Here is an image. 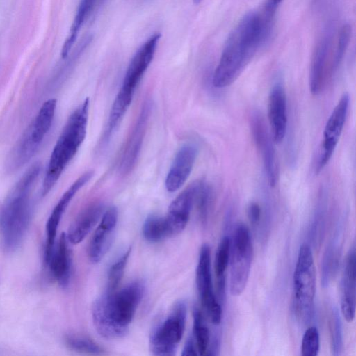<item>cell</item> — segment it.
<instances>
[{
  "label": "cell",
  "instance_id": "cell-1",
  "mask_svg": "<svg viewBox=\"0 0 356 356\" xmlns=\"http://www.w3.org/2000/svg\"><path fill=\"white\" fill-rule=\"evenodd\" d=\"M264 45L261 16L246 13L229 35L213 76L215 88L231 85L240 75L257 50Z\"/></svg>",
  "mask_w": 356,
  "mask_h": 356
},
{
  "label": "cell",
  "instance_id": "cell-2",
  "mask_svg": "<svg viewBox=\"0 0 356 356\" xmlns=\"http://www.w3.org/2000/svg\"><path fill=\"white\" fill-rule=\"evenodd\" d=\"M144 293V283L138 280L118 291H106L99 297L92 312L93 323L99 334L107 339L124 336Z\"/></svg>",
  "mask_w": 356,
  "mask_h": 356
},
{
  "label": "cell",
  "instance_id": "cell-3",
  "mask_svg": "<svg viewBox=\"0 0 356 356\" xmlns=\"http://www.w3.org/2000/svg\"><path fill=\"white\" fill-rule=\"evenodd\" d=\"M40 171L35 163L27 170L6 199L0 210V232L8 251L20 245L31 217V191Z\"/></svg>",
  "mask_w": 356,
  "mask_h": 356
},
{
  "label": "cell",
  "instance_id": "cell-4",
  "mask_svg": "<svg viewBox=\"0 0 356 356\" xmlns=\"http://www.w3.org/2000/svg\"><path fill=\"white\" fill-rule=\"evenodd\" d=\"M90 101L85 99L69 117L53 149L42 184L46 195L76 154L86 136Z\"/></svg>",
  "mask_w": 356,
  "mask_h": 356
},
{
  "label": "cell",
  "instance_id": "cell-5",
  "mask_svg": "<svg viewBox=\"0 0 356 356\" xmlns=\"http://www.w3.org/2000/svg\"><path fill=\"white\" fill-rule=\"evenodd\" d=\"M293 284L295 313L301 321L306 323L312 318L316 293L315 264L307 244H302L300 248Z\"/></svg>",
  "mask_w": 356,
  "mask_h": 356
},
{
  "label": "cell",
  "instance_id": "cell-6",
  "mask_svg": "<svg viewBox=\"0 0 356 356\" xmlns=\"http://www.w3.org/2000/svg\"><path fill=\"white\" fill-rule=\"evenodd\" d=\"M186 305L179 300L168 316L156 325L150 333L149 348L154 355H174L183 337L186 321Z\"/></svg>",
  "mask_w": 356,
  "mask_h": 356
},
{
  "label": "cell",
  "instance_id": "cell-7",
  "mask_svg": "<svg viewBox=\"0 0 356 356\" xmlns=\"http://www.w3.org/2000/svg\"><path fill=\"white\" fill-rule=\"evenodd\" d=\"M56 107V100L49 99L40 108L37 116L14 148L9 158L11 168H18L35 154L49 131Z\"/></svg>",
  "mask_w": 356,
  "mask_h": 356
},
{
  "label": "cell",
  "instance_id": "cell-8",
  "mask_svg": "<svg viewBox=\"0 0 356 356\" xmlns=\"http://www.w3.org/2000/svg\"><path fill=\"white\" fill-rule=\"evenodd\" d=\"M161 37L160 33L152 34L134 55L125 72L121 88L113 103L117 107L124 111L128 110L135 90L154 58Z\"/></svg>",
  "mask_w": 356,
  "mask_h": 356
},
{
  "label": "cell",
  "instance_id": "cell-9",
  "mask_svg": "<svg viewBox=\"0 0 356 356\" xmlns=\"http://www.w3.org/2000/svg\"><path fill=\"white\" fill-rule=\"evenodd\" d=\"M253 248L248 227L243 224L236 227L230 241V293L239 296L244 291L250 275Z\"/></svg>",
  "mask_w": 356,
  "mask_h": 356
},
{
  "label": "cell",
  "instance_id": "cell-10",
  "mask_svg": "<svg viewBox=\"0 0 356 356\" xmlns=\"http://www.w3.org/2000/svg\"><path fill=\"white\" fill-rule=\"evenodd\" d=\"M196 284L201 305L211 323L218 325L222 318L220 302L213 289L211 270V250L207 243L202 245L196 268Z\"/></svg>",
  "mask_w": 356,
  "mask_h": 356
},
{
  "label": "cell",
  "instance_id": "cell-11",
  "mask_svg": "<svg viewBox=\"0 0 356 356\" xmlns=\"http://www.w3.org/2000/svg\"><path fill=\"white\" fill-rule=\"evenodd\" d=\"M350 97L343 94L334 108L323 131V140L316 163V172H320L327 164L343 131L348 115Z\"/></svg>",
  "mask_w": 356,
  "mask_h": 356
},
{
  "label": "cell",
  "instance_id": "cell-12",
  "mask_svg": "<svg viewBox=\"0 0 356 356\" xmlns=\"http://www.w3.org/2000/svg\"><path fill=\"white\" fill-rule=\"evenodd\" d=\"M250 129L257 148L261 154L269 185L274 187L278 178V168L274 142L264 118L254 112L250 118Z\"/></svg>",
  "mask_w": 356,
  "mask_h": 356
},
{
  "label": "cell",
  "instance_id": "cell-13",
  "mask_svg": "<svg viewBox=\"0 0 356 356\" xmlns=\"http://www.w3.org/2000/svg\"><path fill=\"white\" fill-rule=\"evenodd\" d=\"M94 171L89 170L80 176L64 193L52 210L46 224L44 261L47 264L55 247V239L62 216L76 193L92 177Z\"/></svg>",
  "mask_w": 356,
  "mask_h": 356
},
{
  "label": "cell",
  "instance_id": "cell-14",
  "mask_svg": "<svg viewBox=\"0 0 356 356\" xmlns=\"http://www.w3.org/2000/svg\"><path fill=\"white\" fill-rule=\"evenodd\" d=\"M118 211L111 206L104 211L88 245V255L93 264L99 263L109 250L117 227Z\"/></svg>",
  "mask_w": 356,
  "mask_h": 356
},
{
  "label": "cell",
  "instance_id": "cell-15",
  "mask_svg": "<svg viewBox=\"0 0 356 356\" xmlns=\"http://www.w3.org/2000/svg\"><path fill=\"white\" fill-rule=\"evenodd\" d=\"M268 118L270 133L275 144L280 143L287 129V99L284 87L281 82L272 87L268 103Z\"/></svg>",
  "mask_w": 356,
  "mask_h": 356
},
{
  "label": "cell",
  "instance_id": "cell-16",
  "mask_svg": "<svg viewBox=\"0 0 356 356\" xmlns=\"http://www.w3.org/2000/svg\"><path fill=\"white\" fill-rule=\"evenodd\" d=\"M151 110V102L146 101L140 110L136 124L122 153L120 170L124 175L129 173L135 166L146 133Z\"/></svg>",
  "mask_w": 356,
  "mask_h": 356
},
{
  "label": "cell",
  "instance_id": "cell-17",
  "mask_svg": "<svg viewBox=\"0 0 356 356\" xmlns=\"http://www.w3.org/2000/svg\"><path fill=\"white\" fill-rule=\"evenodd\" d=\"M198 149L193 143L184 144L177 152L165 179V188L172 193L188 179L195 164Z\"/></svg>",
  "mask_w": 356,
  "mask_h": 356
},
{
  "label": "cell",
  "instance_id": "cell-18",
  "mask_svg": "<svg viewBox=\"0 0 356 356\" xmlns=\"http://www.w3.org/2000/svg\"><path fill=\"white\" fill-rule=\"evenodd\" d=\"M197 181L179 193L171 202L165 220L170 236L181 233L186 227L194 204Z\"/></svg>",
  "mask_w": 356,
  "mask_h": 356
},
{
  "label": "cell",
  "instance_id": "cell-19",
  "mask_svg": "<svg viewBox=\"0 0 356 356\" xmlns=\"http://www.w3.org/2000/svg\"><path fill=\"white\" fill-rule=\"evenodd\" d=\"M355 250L347 254L341 281V308L347 322H352L355 314Z\"/></svg>",
  "mask_w": 356,
  "mask_h": 356
},
{
  "label": "cell",
  "instance_id": "cell-20",
  "mask_svg": "<svg viewBox=\"0 0 356 356\" xmlns=\"http://www.w3.org/2000/svg\"><path fill=\"white\" fill-rule=\"evenodd\" d=\"M65 233H62L47 264L50 272L63 288L68 286L72 272V257Z\"/></svg>",
  "mask_w": 356,
  "mask_h": 356
},
{
  "label": "cell",
  "instance_id": "cell-21",
  "mask_svg": "<svg viewBox=\"0 0 356 356\" xmlns=\"http://www.w3.org/2000/svg\"><path fill=\"white\" fill-rule=\"evenodd\" d=\"M104 211V206L100 202L93 203L84 209L69 227L66 234L69 243H81L102 218Z\"/></svg>",
  "mask_w": 356,
  "mask_h": 356
},
{
  "label": "cell",
  "instance_id": "cell-22",
  "mask_svg": "<svg viewBox=\"0 0 356 356\" xmlns=\"http://www.w3.org/2000/svg\"><path fill=\"white\" fill-rule=\"evenodd\" d=\"M329 45L328 38H323L318 43L312 56L309 86L310 92L314 95H318L323 91L328 80L327 62Z\"/></svg>",
  "mask_w": 356,
  "mask_h": 356
},
{
  "label": "cell",
  "instance_id": "cell-23",
  "mask_svg": "<svg viewBox=\"0 0 356 356\" xmlns=\"http://www.w3.org/2000/svg\"><path fill=\"white\" fill-rule=\"evenodd\" d=\"M95 2V0H81L68 36L62 48L61 56L63 58H65L68 56L73 47L79 33L86 18L90 15Z\"/></svg>",
  "mask_w": 356,
  "mask_h": 356
},
{
  "label": "cell",
  "instance_id": "cell-24",
  "mask_svg": "<svg viewBox=\"0 0 356 356\" xmlns=\"http://www.w3.org/2000/svg\"><path fill=\"white\" fill-rule=\"evenodd\" d=\"M143 235L152 243L160 242L170 237L165 218L154 214L149 216L143 225Z\"/></svg>",
  "mask_w": 356,
  "mask_h": 356
},
{
  "label": "cell",
  "instance_id": "cell-25",
  "mask_svg": "<svg viewBox=\"0 0 356 356\" xmlns=\"http://www.w3.org/2000/svg\"><path fill=\"white\" fill-rule=\"evenodd\" d=\"M229 254L230 239L225 236L220 241L215 257L214 269L218 290L225 289V272L229 264Z\"/></svg>",
  "mask_w": 356,
  "mask_h": 356
},
{
  "label": "cell",
  "instance_id": "cell-26",
  "mask_svg": "<svg viewBox=\"0 0 356 356\" xmlns=\"http://www.w3.org/2000/svg\"><path fill=\"white\" fill-rule=\"evenodd\" d=\"M193 339L197 353L200 355H207L210 343L209 331L201 311L197 307L193 309Z\"/></svg>",
  "mask_w": 356,
  "mask_h": 356
},
{
  "label": "cell",
  "instance_id": "cell-27",
  "mask_svg": "<svg viewBox=\"0 0 356 356\" xmlns=\"http://www.w3.org/2000/svg\"><path fill=\"white\" fill-rule=\"evenodd\" d=\"M212 197L211 187L202 181H197L194 204H196L199 218L203 223L207 220Z\"/></svg>",
  "mask_w": 356,
  "mask_h": 356
},
{
  "label": "cell",
  "instance_id": "cell-28",
  "mask_svg": "<svg viewBox=\"0 0 356 356\" xmlns=\"http://www.w3.org/2000/svg\"><path fill=\"white\" fill-rule=\"evenodd\" d=\"M130 252L131 248H129L109 267L108 270L107 288L106 291L111 293L117 290L123 277Z\"/></svg>",
  "mask_w": 356,
  "mask_h": 356
},
{
  "label": "cell",
  "instance_id": "cell-29",
  "mask_svg": "<svg viewBox=\"0 0 356 356\" xmlns=\"http://www.w3.org/2000/svg\"><path fill=\"white\" fill-rule=\"evenodd\" d=\"M67 346L72 350L83 353L99 355L102 348L92 339L80 335H68L65 338Z\"/></svg>",
  "mask_w": 356,
  "mask_h": 356
},
{
  "label": "cell",
  "instance_id": "cell-30",
  "mask_svg": "<svg viewBox=\"0 0 356 356\" xmlns=\"http://www.w3.org/2000/svg\"><path fill=\"white\" fill-rule=\"evenodd\" d=\"M351 26L348 24H343L339 33L336 52L330 69L331 76L337 70L343 58L351 38Z\"/></svg>",
  "mask_w": 356,
  "mask_h": 356
},
{
  "label": "cell",
  "instance_id": "cell-31",
  "mask_svg": "<svg viewBox=\"0 0 356 356\" xmlns=\"http://www.w3.org/2000/svg\"><path fill=\"white\" fill-rule=\"evenodd\" d=\"M320 347V337L318 329L311 326L305 331L301 345V353L303 356H316Z\"/></svg>",
  "mask_w": 356,
  "mask_h": 356
},
{
  "label": "cell",
  "instance_id": "cell-32",
  "mask_svg": "<svg viewBox=\"0 0 356 356\" xmlns=\"http://www.w3.org/2000/svg\"><path fill=\"white\" fill-rule=\"evenodd\" d=\"M332 318V350L334 355H339L343 346V338L341 321L337 309H334Z\"/></svg>",
  "mask_w": 356,
  "mask_h": 356
},
{
  "label": "cell",
  "instance_id": "cell-33",
  "mask_svg": "<svg viewBox=\"0 0 356 356\" xmlns=\"http://www.w3.org/2000/svg\"><path fill=\"white\" fill-rule=\"evenodd\" d=\"M337 260L334 258V253L332 248L326 250L322 261L321 283L323 287L328 286L330 280L336 268Z\"/></svg>",
  "mask_w": 356,
  "mask_h": 356
},
{
  "label": "cell",
  "instance_id": "cell-34",
  "mask_svg": "<svg viewBox=\"0 0 356 356\" xmlns=\"http://www.w3.org/2000/svg\"><path fill=\"white\" fill-rule=\"evenodd\" d=\"M248 216L253 225L258 224L261 219V208L257 202H252L248 208Z\"/></svg>",
  "mask_w": 356,
  "mask_h": 356
},
{
  "label": "cell",
  "instance_id": "cell-35",
  "mask_svg": "<svg viewBox=\"0 0 356 356\" xmlns=\"http://www.w3.org/2000/svg\"><path fill=\"white\" fill-rule=\"evenodd\" d=\"M197 350L193 337H189L184 346L181 355H197Z\"/></svg>",
  "mask_w": 356,
  "mask_h": 356
},
{
  "label": "cell",
  "instance_id": "cell-36",
  "mask_svg": "<svg viewBox=\"0 0 356 356\" xmlns=\"http://www.w3.org/2000/svg\"><path fill=\"white\" fill-rule=\"evenodd\" d=\"M202 0H193V3L195 4H199L200 3L202 2Z\"/></svg>",
  "mask_w": 356,
  "mask_h": 356
},
{
  "label": "cell",
  "instance_id": "cell-37",
  "mask_svg": "<svg viewBox=\"0 0 356 356\" xmlns=\"http://www.w3.org/2000/svg\"><path fill=\"white\" fill-rule=\"evenodd\" d=\"M275 3L280 5L282 0H273Z\"/></svg>",
  "mask_w": 356,
  "mask_h": 356
},
{
  "label": "cell",
  "instance_id": "cell-38",
  "mask_svg": "<svg viewBox=\"0 0 356 356\" xmlns=\"http://www.w3.org/2000/svg\"><path fill=\"white\" fill-rule=\"evenodd\" d=\"M104 0H101V1H104Z\"/></svg>",
  "mask_w": 356,
  "mask_h": 356
}]
</instances>
